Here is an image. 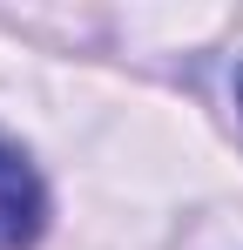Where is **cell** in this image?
Masks as SVG:
<instances>
[{
    "instance_id": "1",
    "label": "cell",
    "mask_w": 243,
    "mask_h": 250,
    "mask_svg": "<svg viewBox=\"0 0 243 250\" xmlns=\"http://www.w3.org/2000/svg\"><path fill=\"white\" fill-rule=\"evenodd\" d=\"M40 223H47V189L27 169V156L0 142V250H27Z\"/></svg>"
}]
</instances>
